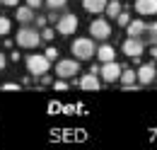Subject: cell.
<instances>
[{"mask_svg":"<svg viewBox=\"0 0 157 150\" xmlns=\"http://www.w3.org/2000/svg\"><path fill=\"white\" fill-rule=\"evenodd\" d=\"M70 51L75 53V58H78V61H90V58L97 53L94 41H92V39H87V37L75 39V41H73V46H70Z\"/></svg>","mask_w":157,"mask_h":150,"instance_id":"cell-1","label":"cell"},{"mask_svg":"<svg viewBox=\"0 0 157 150\" xmlns=\"http://www.w3.org/2000/svg\"><path fill=\"white\" fill-rule=\"evenodd\" d=\"M41 41V32H36L34 27H22L17 32V44L22 49H36Z\"/></svg>","mask_w":157,"mask_h":150,"instance_id":"cell-2","label":"cell"},{"mask_svg":"<svg viewBox=\"0 0 157 150\" xmlns=\"http://www.w3.org/2000/svg\"><path fill=\"white\" fill-rule=\"evenodd\" d=\"M48 65H51V61L44 56V53H34V56L27 58V73L36 75V77H41L44 73H48Z\"/></svg>","mask_w":157,"mask_h":150,"instance_id":"cell-3","label":"cell"},{"mask_svg":"<svg viewBox=\"0 0 157 150\" xmlns=\"http://www.w3.org/2000/svg\"><path fill=\"white\" fill-rule=\"evenodd\" d=\"M75 29H78V17L75 15H60L58 22H56V32L63 34V37H70V34H75Z\"/></svg>","mask_w":157,"mask_h":150,"instance_id":"cell-4","label":"cell"},{"mask_svg":"<svg viewBox=\"0 0 157 150\" xmlns=\"http://www.w3.org/2000/svg\"><path fill=\"white\" fill-rule=\"evenodd\" d=\"M56 73L65 80V77H73L75 73H80V63L78 58H65V61H58L56 63Z\"/></svg>","mask_w":157,"mask_h":150,"instance_id":"cell-5","label":"cell"},{"mask_svg":"<svg viewBox=\"0 0 157 150\" xmlns=\"http://www.w3.org/2000/svg\"><path fill=\"white\" fill-rule=\"evenodd\" d=\"M90 34L94 39H99V41H106V39L111 37V24L106 19H94L90 24Z\"/></svg>","mask_w":157,"mask_h":150,"instance_id":"cell-6","label":"cell"},{"mask_svg":"<svg viewBox=\"0 0 157 150\" xmlns=\"http://www.w3.org/2000/svg\"><path fill=\"white\" fill-rule=\"evenodd\" d=\"M121 49H123V53H126V56L138 58L143 51H145V44L140 41V37H128L126 41H123V46H121Z\"/></svg>","mask_w":157,"mask_h":150,"instance_id":"cell-7","label":"cell"},{"mask_svg":"<svg viewBox=\"0 0 157 150\" xmlns=\"http://www.w3.org/2000/svg\"><path fill=\"white\" fill-rule=\"evenodd\" d=\"M121 65H118L116 61H106L101 68H99V73H101V77H104V82H116L118 75H121Z\"/></svg>","mask_w":157,"mask_h":150,"instance_id":"cell-8","label":"cell"},{"mask_svg":"<svg viewBox=\"0 0 157 150\" xmlns=\"http://www.w3.org/2000/svg\"><path fill=\"white\" fill-rule=\"evenodd\" d=\"M155 75H157V70H155L152 63H143V65L136 70V77H138L140 85H150V82L155 80Z\"/></svg>","mask_w":157,"mask_h":150,"instance_id":"cell-9","label":"cell"},{"mask_svg":"<svg viewBox=\"0 0 157 150\" xmlns=\"http://www.w3.org/2000/svg\"><path fill=\"white\" fill-rule=\"evenodd\" d=\"M138 15H157V0H136Z\"/></svg>","mask_w":157,"mask_h":150,"instance_id":"cell-10","label":"cell"},{"mask_svg":"<svg viewBox=\"0 0 157 150\" xmlns=\"http://www.w3.org/2000/svg\"><path fill=\"white\" fill-rule=\"evenodd\" d=\"M80 87H82V90H90V92H97V90H99V77H97V73L82 75V77H80Z\"/></svg>","mask_w":157,"mask_h":150,"instance_id":"cell-11","label":"cell"},{"mask_svg":"<svg viewBox=\"0 0 157 150\" xmlns=\"http://www.w3.org/2000/svg\"><path fill=\"white\" fill-rule=\"evenodd\" d=\"M118 80H121V85L126 87V90H131V87H136V70H131V68H123L121 75H118Z\"/></svg>","mask_w":157,"mask_h":150,"instance_id":"cell-12","label":"cell"},{"mask_svg":"<svg viewBox=\"0 0 157 150\" xmlns=\"http://www.w3.org/2000/svg\"><path fill=\"white\" fill-rule=\"evenodd\" d=\"M82 7L87 12H92V15H99V12H104L106 0H82Z\"/></svg>","mask_w":157,"mask_h":150,"instance_id":"cell-13","label":"cell"},{"mask_svg":"<svg viewBox=\"0 0 157 150\" xmlns=\"http://www.w3.org/2000/svg\"><path fill=\"white\" fill-rule=\"evenodd\" d=\"M145 29H147V27H145V22H143V19H131V22L126 24V32H128V37H140Z\"/></svg>","mask_w":157,"mask_h":150,"instance_id":"cell-14","label":"cell"},{"mask_svg":"<svg viewBox=\"0 0 157 150\" xmlns=\"http://www.w3.org/2000/svg\"><path fill=\"white\" fill-rule=\"evenodd\" d=\"M94 56L101 61V63H106V61H114V56H116V51H114V46H109V44H101L97 49V53Z\"/></svg>","mask_w":157,"mask_h":150,"instance_id":"cell-15","label":"cell"},{"mask_svg":"<svg viewBox=\"0 0 157 150\" xmlns=\"http://www.w3.org/2000/svg\"><path fill=\"white\" fill-rule=\"evenodd\" d=\"M17 19H20L22 24L32 22V19H34V7H29V5H24V7H17Z\"/></svg>","mask_w":157,"mask_h":150,"instance_id":"cell-16","label":"cell"},{"mask_svg":"<svg viewBox=\"0 0 157 150\" xmlns=\"http://www.w3.org/2000/svg\"><path fill=\"white\" fill-rule=\"evenodd\" d=\"M104 10H106V17H116L118 12H121V2H118V0H111V2H106Z\"/></svg>","mask_w":157,"mask_h":150,"instance_id":"cell-17","label":"cell"},{"mask_svg":"<svg viewBox=\"0 0 157 150\" xmlns=\"http://www.w3.org/2000/svg\"><path fill=\"white\" fill-rule=\"evenodd\" d=\"M145 32H147V39H150V44H157V22H155V24H150Z\"/></svg>","mask_w":157,"mask_h":150,"instance_id":"cell-18","label":"cell"},{"mask_svg":"<svg viewBox=\"0 0 157 150\" xmlns=\"http://www.w3.org/2000/svg\"><path fill=\"white\" fill-rule=\"evenodd\" d=\"M68 0H46V5H48V10H60L63 5H65Z\"/></svg>","mask_w":157,"mask_h":150,"instance_id":"cell-19","label":"cell"},{"mask_svg":"<svg viewBox=\"0 0 157 150\" xmlns=\"http://www.w3.org/2000/svg\"><path fill=\"white\" fill-rule=\"evenodd\" d=\"M116 19H118V24H121V27H126V24H128V22H131V15H128V12H123V10H121V12H118V15H116Z\"/></svg>","mask_w":157,"mask_h":150,"instance_id":"cell-20","label":"cell"},{"mask_svg":"<svg viewBox=\"0 0 157 150\" xmlns=\"http://www.w3.org/2000/svg\"><path fill=\"white\" fill-rule=\"evenodd\" d=\"M7 32H10V19H7V17H0V37L7 34Z\"/></svg>","mask_w":157,"mask_h":150,"instance_id":"cell-21","label":"cell"},{"mask_svg":"<svg viewBox=\"0 0 157 150\" xmlns=\"http://www.w3.org/2000/svg\"><path fill=\"white\" fill-rule=\"evenodd\" d=\"M44 56L48 58V61H56V58H58V49H53V46H48V49H46V53H44Z\"/></svg>","mask_w":157,"mask_h":150,"instance_id":"cell-22","label":"cell"},{"mask_svg":"<svg viewBox=\"0 0 157 150\" xmlns=\"http://www.w3.org/2000/svg\"><path fill=\"white\" fill-rule=\"evenodd\" d=\"M56 37V32H53V29H51V27H48V29H44V32H41V39H44V41H51V39Z\"/></svg>","mask_w":157,"mask_h":150,"instance_id":"cell-23","label":"cell"},{"mask_svg":"<svg viewBox=\"0 0 157 150\" xmlns=\"http://www.w3.org/2000/svg\"><path fill=\"white\" fill-rule=\"evenodd\" d=\"M2 90H7V92H15V90H20V85H15V82H5V85H2Z\"/></svg>","mask_w":157,"mask_h":150,"instance_id":"cell-24","label":"cell"},{"mask_svg":"<svg viewBox=\"0 0 157 150\" xmlns=\"http://www.w3.org/2000/svg\"><path fill=\"white\" fill-rule=\"evenodd\" d=\"M27 5L36 10V7H41V5H44V0H27Z\"/></svg>","mask_w":157,"mask_h":150,"instance_id":"cell-25","label":"cell"},{"mask_svg":"<svg viewBox=\"0 0 157 150\" xmlns=\"http://www.w3.org/2000/svg\"><path fill=\"white\" fill-rule=\"evenodd\" d=\"M53 87H56V90H65V87H68V82H65V80H58Z\"/></svg>","mask_w":157,"mask_h":150,"instance_id":"cell-26","label":"cell"},{"mask_svg":"<svg viewBox=\"0 0 157 150\" xmlns=\"http://www.w3.org/2000/svg\"><path fill=\"white\" fill-rule=\"evenodd\" d=\"M0 2H2V5H7V7H15L20 0H0Z\"/></svg>","mask_w":157,"mask_h":150,"instance_id":"cell-27","label":"cell"},{"mask_svg":"<svg viewBox=\"0 0 157 150\" xmlns=\"http://www.w3.org/2000/svg\"><path fill=\"white\" fill-rule=\"evenodd\" d=\"M5 63H7V61H5V53H0V73H2V68H5Z\"/></svg>","mask_w":157,"mask_h":150,"instance_id":"cell-28","label":"cell"},{"mask_svg":"<svg viewBox=\"0 0 157 150\" xmlns=\"http://www.w3.org/2000/svg\"><path fill=\"white\" fill-rule=\"evenodd\" d=\"M150 53H152V58L157 61V44H152V51H150Z\"/></svg>","mask_w":157,"mask_h":150,"instance_id":"cell-29","label":"cell"}]
</instances>
